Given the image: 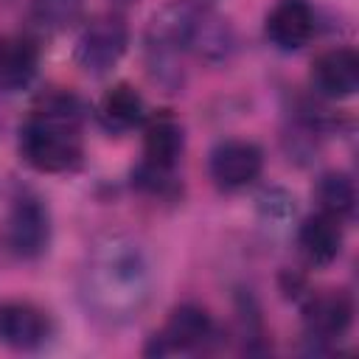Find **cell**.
I'll return each instance as SVG.
<instances>
[{"label": "cell", "instance_id": "1", "mask_svg": "<svg viewBox=\"0 0 359 359\" xmlns=\"http://www.w3.org/2000/svg\"><path fill=\"white\" fill-rule=\"evenodd\" d=\"M149 294L151 266L132 238L107 236L90 250L81 269V297L95 317L107 323H126L143 311Z\"/></svg>", "mask_w": 359, "mask_h": 359}, {"label": "cell", "instance_id": "2", "mask_svg": "<svg viewBox=\"0 0 359 359\" xmlns=\"http://www.w3.org/2000/svg\"><path fill=\"white\" fill-rule=\"evenodd\" d=\"M81 101L65 90H48L36 98L28 121L20 126V154L39 174H67L81 165Z\"/></svg>", "mask_w": 359, "mask_h": 359}, {"label": "cell", "instance_id": "3", "mask_svg": "<svg viewBox=\"0 0 359 359\" xmlns=\"http://www.w3.org/2000/svg\"><path fill=\"white\" fill-rule=\"evenodd\" d=\"M146 42L157 59L194 53L202 62L219 65L227 62V56L233 53L236 36L230 22L213 8L196 3H177L151 17Z\"/></svg>", "mask_w": 359, "mask_h": 359}, {"label": "cell", "instance_id": "4", "mask_svg": "<svg viewBox=\"0 0 359 359\" xmlns=\"http://www.w3.org/2000/svg\"><path fill=\"white\" fill-rule=\"evenodd\" d=\"M126 48H129V25L121 14L109 11V14L93 17L81 28L76 48H73V56L84 73L104 76L121 62Z\"/></svg>", "mask_w": 359, "mask_h": 359}, {"label": "cell", "instance_id": "5", "mask_svg": "<svg viewBox=\"0 0 359 359\" xmlns=\"http://www.w3.org/2000/svg\"><path fill=\"white\" fill-rule=\"evenodd\" d=\"M216 337V325H213V317L202 309V306H194V303H185V306H177L163 331L151 337V345L146 348V353H157V356H165V353H191V351H202L213 342Z\"/></svg>", "mask_w": 359, "mask_h": 359}, {"label": "cell", "instance_id": "6", "mask_svg": "<svg viewBox=\"0 0 359 359\" xmlns=\"http://www.w3.org/2000/svg\"><path fill=\"white\" fill-rule=\"evenodd\" d=\"M50 244V213L36 196H20L8 213V247L17 258H39Z\"/></svg>", "mask_w": 359, "mask_h": 359}, {"label": "cell", "instance_id": "7", "mask_svg": "<svg viewBox=\"0 0 359 359\" xmlns=\"http://www.w3.org/2000/svg\"><path fill=\"white\" fill-rule=\"evenodd\" d=\"M261 168H264V151L252 140H241V137L222 140L210 151V177L224 191H238L250 185L252 180H258Z\"/></svg>", "mask_w": 359, "mask_h": 359}, {"label": "cell", "instance_id": "8", "mask_svg": "<svg viewBox=\"0 0 359 359\" xmlns=\"http://www.w3.org/2000/svg\"><path fill=\"white\" fill-rule=\"evenodd\" d=\"M353 323V300L342 289H325L320 294H309L303 306L306 334L317 342H334L348 334Z\"/></svg>", "mask_w": 359, "mask_h": 359}, {"label": "cell", "instance_id": "9", "mask_svg": "<svg viewBox=\"0 0 359 359\" xmlns=\"http://www.w3.org/2000/svg\"><path fill=\"white\" fill-rule=\"evenodd\" d=\"M50 337L48 314L28 300L0 303V342L14 351H36Z\"/></svg>", "mask_w": 359, "mask_h": 359}, {"label": "cell", "instance_id": "10", "mask_svg": "<svg viewBox=\"0 0 359 359\" xmlns=\"http://www.w3.org/2000/svg\"><path fill=\"white\" fill-rule=\"evenodd\" d=\"M311 84L323 98H348L359 90V53L353 48L323 50L311 65Z\"/></svg>", "mask_w": 359, "mask_h": 359}, {"label": "cell", "instance_id": "11", "mask_svg": "<svg viewBox=\"0 0 359 359\" xmlns=\"http://www.w3.org/2000/svg\"><path fill=\"white\" fill-rule=\"evenodd\" d=\"M314 8L309 0H278L266 14L264 31L269 42L280 50H300L314 36Z\"/></svg>", "mask_w": 359, "mask_h": 359}, {"label": "cell", "instance_id": "12", "mask_svg": "<svg viewBox=\"0 0 359 359\" xmlns=\"http://www.w3.org/2000/svg\"><path fill=\"white\" fill-rule=\"evenodd\" d=\"M182 149H185L182 123L168 109H160V112L146 118V126H143V163L171 171L177 165Z\"/></svg>", "mask_w": 359, "mask_h": 359}, {"label": "cell", "instance_id": "13", "mask_svg": "<svg viewBox=\"0 0 359 359\" xmlns=\"http://www.w3.org/2000/svg\"><path fill=\"white\" fill-rule=\"evenodd\" d=\"M297 247L311 266H328L342 252V222L331 213H314L297 227Z\"/></svg>", "mask_w": 359, "mask_h": 359}, {"label": "cell", "instance_id": "14", "mask_svg": "<svg viewBox=\"0 0 359 359\" xmlns=\"http://www.w3.org/2000/svg\"><path fill=\"white\" fill-rule=\"evenodd\" d=\"M95 115L101 121L104 129L109 132H126L137 123L146 121V104H143V95L126 84V81H118L112 84L101 98H98V107H95Z\"/></svg>", "mask_w": 359, "mask_h": 359}, {"label": "cell", "instance_id": "15", "mask_svg": "<svg viewBox=\"0 0 359 359\" xmlns=\"http://www.w3.org/2000/svg\"><path fill=\"white\" fill-rule=\"evenodd\" d=\"M39 65V48L28 36L0 39V90L17 93L31 84Z\"/></svg>", "mask_w": 359, "mask_h": 359}, {"label": "cell", "instance_id": "16", "mask_svg": "<svg viewBox=\"0 0 359 359\" xmlns=\"http://www.w3.org/2000/svg\"><path fill=\"white\" fill-rule=\"evenodd\" d=\"M314 196L320 202L323 213H331L334 219H351L353 208H356V185L348 174L342 171H325L317 185H314Z\"/></svg>", "mask_w": 359, "mask_h": 359}, {"label": "cell", "instance_id": "17", "mask_svg": "<svg viewBox=\"0 0 359 359\" xmlns=\"http://www.w3.org/2000/svg\"><path fill=\"white\" fill-rule=\"evenodd\" d=\"M84 0H31V14L42 28L62 31L79 22Z\"/></svg>", "mask_w": 359, "mask_h": 359}, {"label": "cell", "instance_id": "18", "mask_svg": "<svg viewBox=\"0 0 359 359\" xmlns=\"http://www.w3.org/2000/svg\"><path fill=\"white\" fill-rule=\"evenodd\" d=\"M132 182H135L143 194L160 196V199H168V196H174V194L180 191V185H177V180L171 177L168 168H157V165H149V163H140V165L135 168Z\"/></svg>", "mask_w": 359, "mask_h": 359}, {"label": "cell", "instance_id": "19", "mask_svg": "<svg viewBox=\"0 0 359 359\" xmlns=\"http://www.w3.org/2000/svg\"><path fill=\"white\" fill-rule=\"evenodd\" d=\"M115 3H121V6H129V3H135V0H115Z\"/></svg>", "mask_w": 359, "mask_h": 359}]
</instances>
